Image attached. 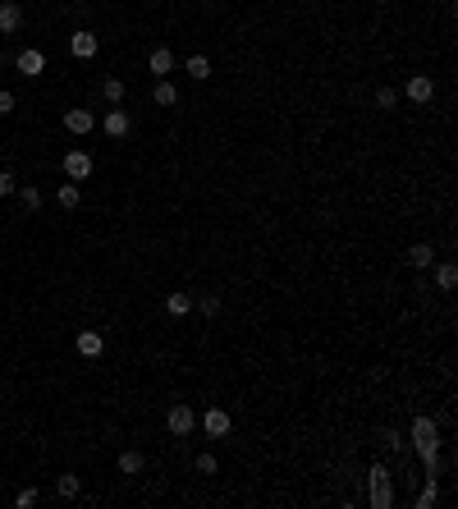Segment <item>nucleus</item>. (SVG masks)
Masks as SVG:
<instances>
[{
  "mask_svg": "<svg viewBox=\"0 0 458 509\" xmlns=\"http://www.w3.org/2000/svg\"><path fill=\"white\" fill-rule=\"evenodd\" d=\"M193 308H202L207 317H220V308H225V303H220V293H202V298H193Z\"/></svg>",
  "mask_w": 458,
  "mask_h": 509,
  "instance_id": "24",
  "label": "nucleus"
},
{
  "mask_svg": "<svg viewBox=\"0 0 458 509\" xmlns=\"http://www.w3.org/2000/svg\"><path fill=\"white\" fill-rule=\"evenodd\" d=\"M376 106H381V111H394V106H399V92H394V87H381V92H376Z\"/></svg>",
  "mask_w": 458,
  "mask_h": 509,
  "instance_id": "26",
  "label": "nucleus"
},
{
  "mask_svg": "<svg viewBox=\"0 0 458 509\" xmlns=\"http://www.w3.org/2000/svg\"><path fill=\"white\" fill-rule=\"evenodd\" d=\"M9 193H18V179L9 170H0V198H9Z\"/></svg>",
  "mask_w": 458,
  "mask_h": 509,
  "instance_id": "27",
  "label": "nucleus"
},
{
  "mask_svg": "<svg viewBox=\"0 0 458 509\" xmlns=\"http://www.w3.org/2000/svg\"><path fill=\"white\" fill-rule=\"evenodd\" d=\"M147 69H151V74H161V78H165V74H174V51H170V46H156V51L147 55Z\"/></svg>",
  "mask_w": 458,
  "mask_h": 509,
  "instance_id": "14",
  "label": "nucleus"
},
{
  "mask_svg": "<svg viewBox=\"0 0 458 509\" xmlns=\"http://www.w3.org/2000/svg\"><path fill=\"white\" fill-rule=\"evenodd\" d=\"M367 500H372V509H389L394 505V486H389V468L385 464L372 468V496H367Z\"/></svg>",
  "mask_w": 458,
  "mask_h": 509,
  "instance_id": "2",
  "label": "nucleus"
},
{
  "mask_svg": "<svg viewBox=\"0 0 458 509\" xmlns=\"http://www.w3.org/2000/svg\"><path fill=\"white\" fill-rule=\"evenodd\" d=\"M229 413H225V408H207V413H202V432H207V436H229Z\"/></svg>",
  "mask_w": 458,
  "mask_h": 509,
  "instance_id": "7",
  "label": "nucleus"
},
{
  "mask_svg": "<svg viewBox=\"0 0 458 509\" xmlns=\"http://www.w3.org/2000/svg\"><path fill=\"white\" fill-rule=\"evenodd\" d=\"M14 69H18V74H28V78H37V74L46 69V55L28 46V51H18V55H14Z\"/></svg>",
  "mask_w": 458,
  "mask_h": 509,
  "instance_id": "8",
  "label": "nucleus"
},
{
  "mask_svg": "<svg viewBox=\"0 0 458 509\" xmlns=\"http://www.w3.org/2000/svg\"><path fill=\"white\" fill-rule=\"evenodd\" d=\"M96 46H101V42H96V33H87V28L69 37V51L78 55V60H92V55H96Z\"/></svg>",
  "mask_w": 458,
  "mask_h": 509,
  "instance_id": "10",
  "label": "nucleus"
},
{
  "mask_svg": "<svg viewBox=\"0 0 458 509\" xmlns=\"http://www.w3.org/2000/svg\"><path fill=\"white\" fill-rule=\"evenodd\" d=\"M18 202H23V211H42V193H37L33 184H23V189H18Z\"/></svg>",
  "mask_w": 458,
  "mask_h": 509,
  "instance_id": "25",
  "label": "nucleus"
},
{
  "mask_svg": "<svg viewBox=\"0 0 458 509\" xmlns=\"http://www.w3.org/2000/svg\"><path fill=\"white\" fill-rule=\"evenodd\" d=\"M216 454H197V473H207V477H216Z\"/></svg>",
  "mask_w": 458,
  "mask_h": 509,
  "instance_id": "28",
  "label": "nucleus"
},
{
  "mask_svg": "<svg viewBox=\"0 0 458 509\" xmlns=\"http://www.w3.org/2000/svg\"><path fill=\"white\" fill-rule=\"evenodd\" d=\"M454 285H458V267H454V262H440V267H435V289L450 293Z\"/></svg>",
  "mask_w": 458,
  "mask_h": 509,
  "instance_id": "16",
  "label": "nucleus"
},
{
  "mask_svg": "<svg viewBox=\"0 0 458 509\" xmlns=\"http://www.w3.org/2000/svg\"><path fill=\"white\" fill-rule=\"evenodd\" d=\"M64 174H69L74 184H78V179H87V174H92V156L78 152V147H74V152H64Z\"/></svg>",
  "mask_w": 458,
  "mask_h": 509,
  "instance_id": "4",
  "label": "nucleus"
},
{
  "mask_svg": "<svg viewBox=\"0 0 458 509\" xmlns=\"http://www.w3.org/2000/svg\"><path fill=\"white\" fill-rule=\"evenodd\" d=\"M408 267L413 271H431L435 267V248L431 243H413V248H408Z\"/></svg>",
  "mask_w": 458,
  "mask_h": 509,
  "instance_id": "13",
  "label": "nucleus"
},
{
  "mask_svg": "<svg viewBox=\"0 0 458 509\" xmlns=\"http://www.w3.org/2000/svg\"><path fill=\"white\" fill-rule=\"evenodd\" d=\"M101 96H105L110 106H120V101H124V83H120V78H101Z\"/></svg>",
  "mask_w": 458,
  "mask_h": 509,
  "instance_id": "22",
  "label": "nucleus"
},
{
  "mask_svg": "<svg viewBox=\"0 0 458 509\" xmlns=\"http://www.w3.org/2000/svg\"><path fill=\"white\" fill-rule=\"evenodd\" d=\"M64 129L83 138V133H92V129H96V115H92V111H64Z\"/></svg>",
  "mask_w": 458,
  "mask_h": 509,
  "instance_id": "9",
  "label": "nucleus"
},
{
  "mask_svg": "<svg viewBox=\"0 0 458 509\" xmlns=\"http://www.w3.org/2000/svg\"><path fill=\"white\" fill-rule=\"evenodd\" d=\"M413 505H417V509H435V505H440V486H435V477H426V486L417 491Z\"/></svg>",
  "mask_w": 458,
  "mask_h": 509,
  "instance_id": "18",
  "label": "nucleus"
},
{
  "mask_svg": "<svg viewBox=\"0 0 458 509\" xmlns=\"http://www.w3.org/2000/svg\"><path fill=\"white\" fill-rule=\"evenodd\" d=\"M183 69H188V78L207 83V78H211V60H207V55H188V65H183Z\"/></svg>",
  "mask_w": 458,
  "mask_h": 509,
  "instance_id": "20",
  "label": "nucleus"
},
{
  "mask_svg": "<svg viewBox=\"0 0 458 509\" xmlns=\"http://www.w3.org/2000/svg\"><path fill=\"white\" fill-rule=\"evenodd\" d=\"M18 28H23V5H18V0H5V5H0V33L14 37Z\"/></svg>",
  "mask_w": 458,
  "mask_h": 509,
  "instance_id": "5",
  "label": "nucleus"
},
{
  "mask_svg": "<svg viewBox=\"0 0 458 509\" xmlns=\"http://www.w3.org/2000/svg\"><path fill=\"white\" fill-rule=\"evenodd\" d=\"M413 449H417V459H422L426 477H440V427L426 413L413 418Z\"/></svg>",
  "mask_w": 458,
  "mask_h": 509,
  "instance_id": "1",
  "label": "nucleus"
},
{
  "mask_svg": "<svg viewBox=\"0 0 458 509\" xmlns=\"http://www.w3.org/2000/svg\"><path fill=\"white\" fill-rule=\"evenodd\" d=\"M101 349H105L101 330H78V354L83 358H101Z\"/></svg>",
  "mask_w": 458,
  "mask_h": 509,
  "instance_id": "12",
  "label": "nucleus"
},
{
  "mask_svg": "<svg viewBox=\"0 0 458 509\" xmlns=\"http://www.w3.org/2000/svg\"><path fill=\"white\" fill-rule=\"evenodd\" d=\"M431 96H435V78H426V74H413V78H408V101L426 106Z\"/></svg>",
  "mask_w": 458,
  "mask_h": 509,
  "instance_id": "6",
  "label": "nucleus"
},
{
  "mask_svg": "<svg viewBox=\"0 0 458 509\" xmlns=\"http://www.w3.org/2000/svg\"><path fill=\"white\" fill-rule=\"evenodd\" d=\"M55 491H60V496H64V500H74V496H78V491H83V482H78V477H74V473H64V477H55Z\"/></svg>",
  "mask_w": 458,
  "mask_h": 509,
  "instance_id": "23",
  "label": "nucleus"
},
{
  "mask_svg": "<svg viewBox=\"0 0 458 509\" xmlns=\"http://www.w3.org/2000/svg\"><path fill=\"white\" fill-rule=\"evenodd\" d=\"M151 101L156 106H179V87H174L170 78H161V83L151 87Z\"/></svg>",
  "mask_w": 458,
  "mask_h": 509,
  "instance_id": "15",
  "label": "nucleus"
},
{
  "mask_svg": "<svg viewBox=\"0 0 458 509\" xmlns=\"http://www.w3.org/2000/svg\"><path fill=\"white\" fill-rule=\"evenodd\" d=\"M120 473L124 477H138L142 473V454H138V449H124V454H120Z\"/></svg>",
  "mask_w": 458,
  "mask_h": 509,
  "instance_id": "21",
  "label": "nucleus"
},
{
  "mask_svg": "<svg viewBox=\"0 0 458 509\" xmlns=\"http://www.w3.org/2000/svg\"><path fill=\"white\" fill-rule=\"evenodd\" d=\"M165 427H170L174 436H188L193 427H197V413H193L188 404H170V413H165Z\"/></svg>",
  "mask_w": 458,
  "mask_h": 509,
  "instance_id": "3",
  "label": "nucleus"
},
{
  "mask_svg": "<svg viewBox=\"0 0 458 509\" xmlns=\"http://www.w3.org/2000/svg\"><path fill=\"white\" fill-rule=\"evenodd\" d=\"M165 312H170V317H188L193 312V293H165Z\"/></svg>",
  "mask_w": 458,
  "mask_h": 509,
  "instance_id": "17",
  "label": "nucleus"
},
{
  "mask_svg": "<svg viewBox=\"0 0 458 509\" xmlns=\"http://www.w3.org/2000/svg\"><path fill=\"white\" fill-rule=\"evenodd\" d=\"M14 111V92H0V115H9Z\"/></svg>",
  "mask_w": 458,
  "mask_h": 509,
  "instance_id": "30",
  "label": "nucleus"
},
{
  "mask_svg": "<svg viewBox=\"0 0 458 509\" xmlns=\"http://www.w3.org/2000/svg\"><path fill=\"white\" fill-rule=\"evenodd\" d=\"M5 65H9V55H5V51H0V69H5Z\"/></svg>",
  "mask_w": 458,
  "mask_h": 509,
  "instance_id": "31",
  "label": "nucleus"
},
{
  "mask_svg": "<svg viewBox=\"0 0 458 509\" xmlns=\"http://www.w3.org/2000/svg\"><path fill=\"white\" fill-rule=\"evenodd\" d=\"M55 202H60L64 211H74L78 202H83V193H78V184H74V179H69V184H60V189H55Z\"/></svg>",
  "mask_w": 458,
  "mask_h": 509,
  "instance_id": "19",
  "label": "nucleus"
},
{
  "mask_svg": "<svg viewBox=\"0 0 458 509\" xmlns=\"http://www.w3.org/2000/svg\"><path fill=\"white\" fill-rule=\"evenodd\" d=\"M101 129H105V138H129V115H124V111H105L101 115Z\"/></svg>",
  "mask_w": 458,
  "mask_h": 509,
  "instance_id": "11",
  "label": "nucleus"
},
{
  "mask_svg": "<svg viewBox=\"0 0 458 509\" xmlns=\"http://www.w3.org/2000/svg\"><path fill=\"white\" fill-rule=\"evenodd\" d=\"M14 505H18V509H33V505H37V491H33V486H23V491L14 496Z\"/></svg>",
  "mask_w": 458,
  "mask_h": 509,
  "instance_id": "29",
  "label": "nucleus"
}]
</instances>
